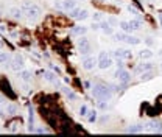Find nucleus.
Segmentation results:
<instances>
[{
	"label": "nucleus",
	"instance_id": "obj_40",
	"mask_svg": "<svg viewBox=\"0 0 162 137\" xmlns=\"http://www.w3.org/2000/svg\"><path fill=\"white\" fill-rule=\"evenodd\" d=\"M36 133H38V134H45L47 131H45L44 128H38V129H36Z\"/></svg>",
	"mask_w": 162,
	"mask_h": 137
},
{
	"label": "nucleus",
	"instance_id": "obj_48",
	"mask_svg": "<svg viewBox=\"0 0 162 137\" xmlns=\"http://www.w3.org/2000/svg\"><path fill=\"white\" fill-rule=\"evenodd\" d=\"M161 66H162V64H161Z\"/></svg>",
	"mask_w": 162,
	"mask_h": 137
},
{
	"label": "nucleus",
	"instance_id": "obj_12",
	"mask_svg": "<svg viewBox=\"0 0 162 137\" xmlns=\"http://www.w3.org/2000/svg\"><path fill=\"white\" fill-rule=\"evenodd\" d=\"M151 68H153L151 63H144V64H140V66L136 67V73H144L147 70H151Z\"/></svg>",
	"mask_w": 162,
	"mask_h": 137
},
{
	"label": "nucleus",
	"instance_id": "obj_11",
	"mask_svg": "<svg viewBox=\"0 0 162 137\" xmlns=\"http://www.w3.org/2000/svg\"><path fill=\"white\" fill-rule=\"evenodd\" d=\"M100 30H103L106 34H114L112 27H111V24L108 22V20H106V22H105V20H101V22H100Z\"/></svg>",
	"mask_w": 162,
	"mask_h": 137
},
{
	"label": "nucleus",
	"instance_id": "obj_38",
	"mask_svg": "<svg viewBox=\"0 0 162 137\" xmlns=\"http://www.w3.org/2000/svg\"><path fill=\"white\" fill-rule=\"evenodd\" d=\"M52 70L55 72V73H59V72H61V70H59V67H56L55 64H52Z\"/></svg>",
	"mask_w": 162,
	"mask_h": 137
},
{
	"label": "nucleus",
	"instance_id": "obj_37",
	"mask_svg": "<svg viewBox=\"0 0 162 137\" xmlns=\"http://www.w3.org/2000/svg\"><path fill=\"white\" fill-rule=\"evenodd\" d=\"M92 30H100V24L98 22H94L92 24Z\"/></svg>",
	"mask_w": 162,
	"mask_h": 137
},
{
	"label": "nucleus",
	"instance_id": "obj_39",
	"mask_svg": "<svg viewBox=\"0 0 162 137\" xmlns=\"http://www.w3.org/2000/svg\"><path fill=\"white\" fill-rule=\"evenodd\" d=\"M108 22H109L111 25H117V19H114V17H111L109 20H108Z\"/></svg>",
	"mask_w": 162,
	"mask_h": 137
},
{
	"label": "nucleus",
	"instance_id": "obj_4",
	"mask_svg": "<svg viewBox=\"0 0 162 137\" xmlns=\"http://www.w3.org/2000/svg\"><path fill=\"white\" fill-rule=\"evenodd\" d=\"M81 66H83L84 70H94L95 66H98V59L95 56H86L83 59V63H81Z\"/></svg>",
	"mask_w": 162,
	"mask_h": 137
},
{
	"label": "nucleus",
	"instance_id": "obj_45",
	"mask_svg": "<svg viewBox=\"0 0 162 137\" xmlns=\"http://www.w3.org/2000/svg\"><path fill=\"white\" fill-rule=\"evenodd\" d=\"M2 47H3V44H2V42H0V49H2Z\"/></svg>",
	"mask_w": 162,
	"mask_h": 137
},
{
	"label": "nucleus",
	"instance_id": "obj_25",
	"mask_svg": "<svg viewBox=\"0 0 162 137\" xmlns=\"http://www.w3.org/2000/svg\"><path fill=\"white\" fill-rule=\"evenodd\" d=\"M153 78V73L150 72V70H147V72H144L140 75V81H148V80H151Z\"/></svg>",
	"mask_w": 162,
	"mask_h": 137
},
{
	"label": "nucleus",
	"instance_id": "obj_28",
	"mask_svg": "<svg viewBox=\"0 0 162 137\" xmlns=\"http://www.w3.org/2000/svg\"><path fill=\"white\" fill-rule=\"evenodd\" d=\"M10 61V55L6 53H0V64H6Z\"/></svg>",
	"mask_w": 162,
	"mask_h": 137
},
{
	"label": "nucleus",
	"instance_id": "obj_36",
	"mask_svg": "<svg viewBox=\"0 0 162 137\" xmlns=\"http://www.w3.org/2000/svg\"><path fill=\"white\" fill-rule=\"evenodd\" d=\"M67 97H69V100H72V101H73V100H77V94L70 91L69 94H67Z\"/></svg>",
	"mask_w": 162,
	"mask_h": 137
},
{
	"label": "nucleus",
	"instance_id": "obj_42",
	"mask_svg": "<svg viewBox=\"0 0 162 137\" xmlns=\"http://www.w3.org/2000/svg\"><path fill=\"white\" fill-rule=\"evenodd\" d=\"M63 92H64V94L67 95V94H69V92H70V89H69V87H63Z\"/></svg>",
	"mask_w": 162,
	"mask_h": 137
},
{
	"label": "nucleus",
	"instance_id": "obj_13",
	"mask_svg": "<svg viewBox=\"0 0 162 137\" xmlns=\"http://www.w3.org/2000/svg\"><path fill=\"white\" fill-rule=\"evenodd\" d=\"M77 6V0H63V8L66 11H70Z\"/></svg>",
	"mask_w": 162,
	"mask_h": 137
},
{
	"label": "nucleus",
	"instance_id": "obj_33",
	"mask_svg": "<svg viewBox=\"0 0 162 137\" xmlns=\"http://www.w3.org/2000/svg\"><path fill=\"white\" fill-rule=\"evenodd\" d=\"M6 111H8V114H11V115H13V114H16V111H17V108L11 105V106H8V108H6Z\"/></svg>",
	"mask_w": 162,
	"mask_h": 137
},
{
	"label": "nucleus",
	"instance_id": "obj_21",
	"mask_svg": "<svg viewBox=\"0 0 162 137\" xmlns=\"http://www.w3.org/2000/svg\"><path fill=\"white\" fill-rule=\"evenodd\" d=\"M112 55H114V58H116V59H125V58H123V56H125V50H123V49L114 50Z\"/></svg>",
	"mask_w": 162,
	"mask_h": 137
},
{
	"label": "nucleus",
	"instance_id": "obj_8",
	"mask_svg": "<svg viewBox=\"0 0 162 137\" xmlns=\"http://www.w3.org/2000/svg\"><path fill=\"white\" fill-rule=\"evenodd\" d=\"M11 68L14 72H20V70H24V61L20 56H14V61L11 63Z\"/></svg>",
	"mask_w": 162,
	"mask_h": 137
},
{
	"label": "nucleus",
	"instance_id": "obj_29",
	"mask_svg": "<svg viewBox=\"0 0 162 137\" xmlns=\"http://www.w3.org/2000/svg\"><path fill=\"white\" fill-rule=\"evenodd\" d=\"M103 20V13H94V22H101Z\"/></svg>",
	"mask_w": 162,
	"mask_h": 137
},
{
	"label": "nucleus",
	"instance_id": "obj_19",
	"mask_svg": "<svg viewBox=\"0 0 162 137\" xmlns=\"http://www.w3.org/2000/svg\"><path fill=\"white\" fill-rule=\"evenodd\" d=\"M130 25H131L133 30H140L142 22H140V19H131V20H130Z\"/></svg>",
	"mask_w": 162,
	"mask_h": 137
},
{
	"label": "nucleus",
	"instance_id": "obj_9",
	"mask_svg": "<svg viewBox=\"0 0 162 137\" xmlns=\"http://www.w3.org/2000/svg\"><path fill=\"white\" fill-rule=\"evenodd\" d=\"M10 14H11V17H14V19H22L24 10L19 8V6H11V8H10Z\"/></svg>",
	"mask_w": 162,
	"mask_h": 137
},
{
	"label": "nucleus",
	"instance_id": "obj_6",
	"mask_svg": "<svg viewBox=\"0 0 162 137\" xmlns=\"http://www.w3.org/2000/svg\"><path fill=\"white\" fill-rule=\"evenodd\" d=\"M147 128H148V131H151V133H162V123L156 119H151L148 122Z\"/></svg>",
	"mask_w": 162,
	"mask_h": 137
},
{
	"label": "nucleus",
	"instance_id": "obj_35",
	"mask_svg": "<svg viewBox=\"0 0 162 137\" xmlns=\"http://www.w3.org/2000/svg\"><path fill=\"white\" fill-rule=\"evenodd\" d=\"M17 126H19V123H17V122H13V123H11V126H10V131L16 133V131H17Z\"/></svg>",
	"mask_w": 162,
	"mask_h": 137
},
{
	"label": "nucleus",
	"instance_id": "obj_16",
	"mask_svg": "<svg viewBox=\"0 0 162 137\" xmlns=\"http://www.w3.org/2000/svg\"><path fill=\"white\" fill-rule=\"evenodd\" d=\"M126 36H128V34L125 31H117V33L112 34L114 41H126Z\"/></svg>",
	"mask_w": 162,
	"mask_h": 137
},
{
	"label": "nucleus",
	"instance_id": "obj_31",
	"mask_svg": "<svg viewBox=\"0 0 162 137\" xmlns=\"http://www.w3.org/2000/svg\"><path fill=\"white\" fill-rule=\"evenodd\" d=\"M128 11H130V13H133V14H136V16H137V19H140V17H142V14H140V13H139L136 8H134V6H131V5L128 6Z\"/></svg>",
	"mask_w": 162,
	"mask_h": 137
},
{
	"label": "nucleus",
	"instance_id": "obj_44",
	"mask_svg": "<svg viewBox=\"0 0 162 137\" xmlns=\"http://www.w3.org/2000/svg\"><path fill=\"white\" fill-rule=\"evenodd\" d=\"M159 20H161V25H162V14H159Z\"/></svg>",
	"mask_w": 162,
	"mask_h": 137
},
{
	"label": "nucleus",
	"instance_id": "obj_24",
	"mask_svg": "<svg viewBox=\"0 0 162 137\" xmlns=\"http://www.w3.org/2000/svg\"><path fill=\"white\" fill-rule=\"evenodd\" d=\"M80 13H81V8H77V6H75L73 10H70V11H69V17H72V19H77Z\"/></svg>",
	"mask_w": 162,
	"mask_h": 137
},
{
	"label": "nucleus",
	"instance_id": "obj_23",
	"mask_svg": "<svg viewBox=\"0 0 162 137\" xmlns=\"http://www.w3.org/2000/svg\"><path fill=\"white\" fill-rule=\"evenodd\" d=\"M20 78L24 81H30L31 80V72L30 70H20Z\"/></svg>",
	"mask_w": 162,
	"mask_h": 137
},
{
	"label": "nucleus",
	"instance_id": "obj_27",
	"mask_svg": "<svg viewBox=\"0 0 162 137\" xmlns=\"http://www.w3.org/2000/svg\"><path fill=\"white\" fill-rule=\"evenodd\" d=\"M87 17H89V13H87L86 10H81V13L78 14L77 20H84V19H87Z\"/></svg>",
	"mask_w": 162,
	"mask_h": 137
},
{
	"label": "nucleus",
	"instance_id": "obj_7",
	"mask_svg": "<svg viewBox=\"0 0 162 137\" xmlns=\"http://www.w3.org/2000/svg\"><path fill=\"white\" fill-rule=\"evenodd\" d=\"M25 14L28 16V19H36V17L40 14V8H39L38 5H31L30 8L25 11Z\"/></svg>",
	"mask_w": 162,
	"mask_h": 137
},
{
	"label": "nucleus",
	"instance_id": "obj_20",
	"mask_svg": "<svg viewBox=\"0 0 162 137\" xmlns=\"http://www.w3.org/2000/svg\"><path fill=\"white\" fill-rule=\"evenodd\" d=\"M33 123H35V114H33V109H30V115H28V131L33 133Z\"/></svg>",
	"mask_w": 162,
	"mask_h": 137
},
{
	"label": "nucleus",
	"instance_id": "obj_41",
	"mask_svg": "<svg viewBox=\"0 0 162 137\" xmlns=\"http://www.w3.org/2000/svg\"><path fill=\"white\" fill-rule=\"evenodd\" d=\"M100 109H108V105L105 101H100Z\"/></svg>",
	"mask_w": 162,
	"mask_h": 137
},
{
	"label": "nucleus",
	"instance_id": "obj_5",
	"mask_svg": "<svg viewBox=\"0 0 162 137\" xmlns=\"http://www.w3.org/2000/svg\"><path fill=\"white\" fill-rule=\"evenodd\" d=\"M116 77L119 78V81H120V83H123V84H126L128 81L131 80V75H130V72H128V70H125L123 67H120L119 70L116 72Z\"/></svg>",
	"mask_w": 162,
	"mask_h": 137
},
{
	"label": "nucleus",
	"instance_id": "obj_15",
	"mask_svg": "<svg viewBox=\"0 0 162 137\" xmlns=\"http://www.w3.org/2000/svg\"><path fill=\"white\" fill-rule=\"evenodd\" d=\"M119 25H120V28H122V31H125V33H131V31H134V30L131 28V25H130V22H126V20H122V22H120Z\"/></svg>",
	"mask_w": 162,
	"mask_h": 137
},
{
	"label": "nucleus",
	"instance_id": "obj_26",
	"mask_svg": "<svg viewBox=\"0 0 162 137\" xmlns=\"http://www.w3.org/2000/svg\"><path fill=\"white\" fill-rule=\"evenodd\" d=\"M87 120H89V123H94V122H95V120H97V111H89Z\"/></svg>",
	"mask_w": 162,
	"mask_h": 137
},
{
	"label": "nucleus",
	"instance_id": "obj_47",
	"mask_svg": "<svg viewBox=\"0 0 162 137\" xmlns=\"http://www.w3.org/2000/svg\"><path fill=\"white\" fill-rule=\"evenodd\" d=\"M103 2H105V0H103Z\"/></svg>",
	"mask_w": 162,
	"mask_h": 137
},
{
	"label": "nucleus",
	"instance_id": "obj_10",
	"mask_svg": "<svg viewBox=\"0 0 162 137\" xmlns=\"http://www.w3.org/2000/svg\"><path fill=\"white\" fill-rule=\"evenodd\" d=\"M70 33H72V34H75V36H84V34L87 33V27H84V25H80V27H73Z\"/></svg>",
	"mask_w": 162,
	"mask_h": 137
},
{
	"label": "nucleus",
	"instance_id": "obj_18",
	"mask_svg": "<svg viewBox=\"0 0 162 137\" xmlns=\"http://www.w3.org/2000/svg\"><path fill=\"white\" fill-rule=\"evenodd\" d=\"M139 56H140L142 59H150V58H153V52L148 50V49H145V50H142V52L139 53Z\"/></svg>",
	"mask_w": 162,
	"mask_h": 137
},
{
	"label": "nucleus",
	"instance_id": "obj_17",
	"mask_svg": "<svg viewBox=\"0 0 162 137\" xmlns=\"http://www.w3.org/2000/svg\"><path fill=\"white\" fill-rule=\"evenodd\" d=\"M125 42L131 44V45H137V44H140V39H139V38H136V36H131V34H128Z\"/></svg>",
	"mask_w": 162,
	"mask_h": 137
},
{
	"label": "nucleus",
	"instance_id": "obj_1",
	"mask_svg": "<svg viewBox=\"0 0 162 137\" xmlns=\"http://www.w3.org/2000/svg\"><path fill=\"white\" fill-rule=\"evenodd\" d=\"M92 95H94V98H97L98 101H106L112 97V92H111V89L105 84H95L92 87Z\"/></svg>",
	"mask_w": 162,
	"mask_h": 137
},
{
	"label": "nucleus",
	"instance_id": "obj_32",
	"mask_svg": "<svg viewBox=\"0 0 162 137\" xmlns=\"http://www.w3.org/2000/svg\"><path fill=\"white\" fill-rule=\"evenodd\" d=\"M53 6H55L56 10H59V11H63V10H64V8H63V0H55Z\"/></svg>",
	"mask_w": 162,
	"mask_h": 137
},
{
	"label": "nucleus",
	"instance_id": "obj_14",
	"mask_svg": "<svg viewBox=\"0 0 162 137\" xmlns=\"http://www.w3.org/2000/svg\"><path fill=\"white\" fill-rule=\"evenodd\" d=\"M144 131V125H133L130 128H126L128 134H136V133H142Z\"/></svg>",
	"mask_w": 162,
	"mask_h": 137
},
{
	"label": "nucleus",
	"instance_id": "obj_2",
	"mask_svg": "<svg viewBox=\"0 0 162 137\" xmlns=\"http://www.w3.org/2000/svg\"><path fill=\"white\" fill-rule=\"evenodd\" d=\"M111 66H112L111 56L106 52H100V55H98V67L101 68V70H106V68H109Z\"/></svg>",
	"mask_w": 162,
	"mask_h": 137
},
{
	"label": "nucleus",
	"instance_id": "obj_34",
	"mask_svg": "<svg viewBox=\"0 0 162 137\" xmlns=\"http://www.w3.org/2000/svg\"><path fill=\"white\" fill-rule=\"evenodd\" d=\"M31 5H33L31 2H27V0H25V2L22 3V6H20V8H22L24 11H27V10H28V8H30V6H31Z\"/></svg>",
	"mask_w": 162,
	"mask_h": 137
},
{
	"label": "nucleus",
	"instance_id": "obj_3",
	"mask_svg": "<svg viewBox=\"0 0 162 137\" xmlns=\"http://www.w3.org/2000/svg\"><path fill=\"white\" fill-rule=\"evenodd\" d=\"M78 49H80L81 55H89V52H91L89 39H86L84 36H80V39H78Z\"/></svg>",
	"mask_w": 162,
	"mask_h": 137
},
{
	"label": "nucleus",
	"instance_id": "obj_30",
	"mask_svg": "<svg viewBox=\"0 0 162 137\" xmlns=\"http://www.w3.org/2000/svg\"><path fill=\"white\" fill-rule=\"evenodd\" d=\"M89 114V109H87V106L86 105H83L80 108V115H83V117H86V115Z\"/></svg>",
	"mask_w": 162,
	"mask_h": 137
},
{
	"label": "nucleus",
	"instance_id": "obj_46",
	"mask_svg": "<svg viewBox=\"0 0 162 137\" xmlns=\"http://www.w3.org/2000/svg\"><path fill=\"white\" fill-rule=\"evenodd\" d=\"M0 14H2V11H0Z\"/></svg>",
	"mask_w": 162,
	"mask_h": 137
},
{
	"label": "nucleus",
	"instance_id": "obj_43",
	"mask_svg": "<svg viewBox=\"0 0 162 137\" xmlns=\"http://www.w3.org/2000/svg\"><path fill=\"white\" fill-rule=\"evenodd\" d=\"M147 44H148V45H151V44H153V41H151V38H148V39H147Z\"/></svg>",
	"mask_w": 162,
	"mask_h": 137
},
{
	"label": "nucleus",
	"instance_id": "obj_22",
	"mask_svg": "<svg viewBox=\"0 0 162 137\" xmlns=\"http://www.w3.org/2000/svg\"><path fill=\"white\" fill-rule=\"evenodd\" d=\"M44 78H45L47 81H52V83H55V81L58 80L56 75L53 73V72H44Z\"/></svg>",
	"mask_w": 162,
	"mask_h": 137
}]
</instances>
